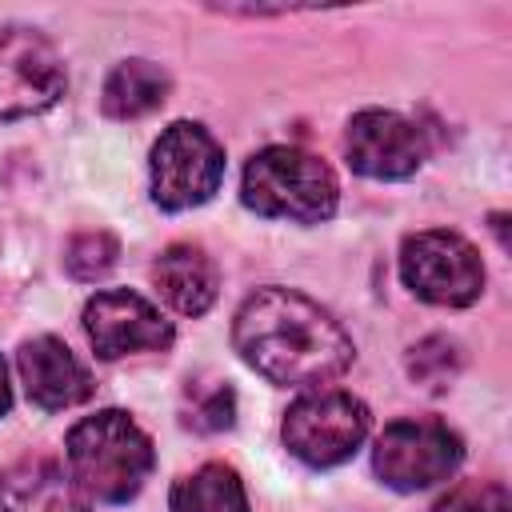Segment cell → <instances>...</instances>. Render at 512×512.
<instances>
[{
	"mask_svg": "<svg viewBox=\"0 0 512 512\" xmlns=\"http://www.w3.org/2000/svg\"><path fill=\"white\" fill-rule=\"evenodd\" d=\"M240 360L284 388H324L356 360L352 336L296 288H256L232 316Z\"/></svg>",
	"mask_w": 512,
	"mask_h": 512,
	"instance_id": "1",
	"label": "cell"
},
{
	"mask_svg": "<svg viewBox=\"0 0 512 512\" xmlns=\"http://www.w3.org/2000/svg\"><path fill=\"white\" fill-rule=\"evenodd\" d=\"M64 464L80 492L100 504H128L156 468L148 432L120 408H104L68 428Z\"/></svg>",
	"mask_w": 512,
	"mask_h": 512,
	"instance_id": "2",
	"label": "cell"
},
{
	"mask_svg": "<svg viewBox=\"0 0 512 512\" xmlns=\"http://www.w3.org/2000/svg\"><path fill=\"white\" fill-rule=\"evenodd\" d=\"M240 200L268 220L320 224L340 204V180L320 156L292 144H272L244 164Z\"/></svg>",
	"mask_w": 512,
	"mask_h": 512,
	"instance_id": "3",
	"label": "cell"
},
{
	"mask_svg": "<svg viewBox=\"0 0 512 512\" xmlns=\"http://www.w3.org/2000/svg\"><path fill=\"white\" fill-rule=\"evenodd\" d=\"M372 428V412L344 388H308L288 404L280 440L308 468H336L356 456Z\"/></svg>",
	"mask_w": 512,
	"mask_h": 512,
	"instance_id": "4",
	"label": "cell"
},
{
	"mask_svg": "<svg viewBox=\"0 0 512 512\" xmlns=\"http://www.w3.org/2000/svg\"><path fill=\"white\" fill-rule=\"evenodd\" d=\"M148 172H152V200L164 212H188L216 196L224 180V148L204 124L176 120L152 144Z\"/></svg>",
	"mask_w": 512,
	"mask_h": 512,
	"instance_id": "5",
	"label": "cell"
},
{
	"mask_svg": "<svg viewBox=\"0 0 512 512\" xmlns=\"http://www.w3.org/2000/svg\"><path fill=\"white\" fill-rule=\"evenodd\" d=\"M464 460V440L432 416H408L392 420L372 448L376 476L396 492H424L432 484H444Z\"/></svg>",
	"mask_w": 512,
	"mask_h": 512,
	"instance_id": "6",
	"label": "cell"
},
{
	"mask_svg": "<svg viewBox=\"0 0 512 512\" xmlns=\"http://www.w3.org/2000/svg\"><path fill=\"white\" fill-rule=\"evenodd\" d=\"M400 280L428 304L468 308L484 292V260L460 232L424 228L400 248Z\"/></svg>",
	"mask_w": 512,
	"mask_h": 512,
	"instance_id": "7",
	"label": "cell"
},
{
	"mask_svg": "<svg viewBox=\"0 0 512 512\" xmlns=\"http://www.w3.org/2000/svg\"><path fill=\"white\" fill-rule=\"evenodd\" d=\"M68 88L56 44L28 24H0V120L48 112Z\"/></svg>",
	"mask_w": 512,
	"mask_h": 512,
	"instance_id": "8",
	"label": "cell"
},
{
	"mask_svg": "<svg viewBox=\"0 0 512 512\" xmlns=\"http://www.w3.org/2000/svg\"><path fill=\"white\" fill-rule=\"evenodd\" d=\"M84 336L100 360H120L136 352H164L176 340L172 320L128 288H104L84 304Z\"/></svg>",
	"mask_w": 512,
	"mask_h": 512,
	"instance_id": "9",
	"label": "cell"
},
{
	"mask_svg": "<svg viewBox=\"0 0 512 512\" xmlns=\"http://www.w3.org/2000/svg\"><path fill=\"white\" fill-rule=\"evenodd\" d=\"M344 152L360 176L404 180L424 164L428 144H424V132L408 116L388 112V108H364L348 120Z\"/></svg>",
	"mask_w": 512,
	"mask_h": 512,
	"instance_id": "10",
	"label": "cell"
},
{
	"mask_svg": "<svg viewBox=\"0 0 512 512\" xmlns=\"http://www.w3.org/2000/svg\"><path fill=\"white\" fill-rule=\"evenodd\" d=\"M16 368H20V384H24L28 400L44 412H64V408H76L92 396L88 368L56 336L24 340L20 352H16Z\"/></svg>",
	"mask_w": 512,
	"mask_h": 512,
	"instance_id": "11",
	"label": "cell"
},
{
	"mask_svg": "<svg viewBox=\"0 0 512 512\" xmlns=\"http://www.w3.org/2000/svg\"><path fill=\"white\" fill-rule=\"evenodd\" d=\"M0 512H92V500L56 456H20L0 472Z\"/></svg>",
	"mask_w": 512,
	"mask_h": 512,
	"instance_id": "12",
	"label": "cell"
},
{
	"mask_svg": "<svg viewBox=\"0 0 512 512\" xmlns=\"http://www.w3.org/2000/svg\"><path fill=\"white\" fill-rule=\"evenodd\" d=\"M152 284L180 316H204L220 296V268L200 244H168L152 264Z\"/></svg>",
	"mask_w": 512,
	"mask_h": 512,
	"instance_id": "13",
	"label": "cell"
},
{
	"mask_svg": "<svg viewBox=\"0 0 512 512\" xmlns=\"http://www.w3.org/2000/svg\"><path fill=\"white\" fill-rule=\"evenodd\" d=\"M168 88H172V80L160 64H152L144 56H132V60H120L104 76L100 108L112 120H140V116L156 112L168 100Z\"/></svg>",
	"mask_w": 512,
	"mask_h": 512,
	"instance_id": "14",
	"label": "cell"
},
{
	"mask_svg": "<svg viewBox=\"0 0 512 512\" xmlns=\"http://www.w3.org/2000/svg\"><path fill=\"white\" fill-rule=\"evenodd\" d=\"M168 508L172 512H248V492L232 464L212 460L172 484Z\"/></svg>",
	"mask_w": 512,
	"mask_h": 512,
	"instance_id": "15",
	"label": "cell"
},
{
	"mask_svg": "<svg viewBox=\"0 0 512 512\" xmlns=\"http://www.w3.org/2000/svg\"><path fill=\"white\" fill-rule=\"evenodd\" d=\"M460 364H464V356L452 336H424L420 344L408 348V376L416 384H424L428 392H444L456 380Z\"/></svg>",
	"mask_w": 512,
	"mask_h": 512,
	"instance_id": "16",
	"label": "cell"
},
{
	"mask_svg": "<svg viewBox=\"0 0 512 512\" xmlns=\"http://www.w3.org/2000/svg\"><path fill=\"white\" fill-rule=\"evenodd\" d=\"M236 420V392L220 380L212 384H192L184 392V424L196 432H224Z\"/></svg>",
	"mask_w": 512,
	"mask_h": 512,
	"instance_id": "17",
	"label": "cell"
},
{
	"mask_svg": "<svg viewBox=\"0 0 512 512\" xmlns=\"http://www.w3.org/2000/svg\"><path fill=\"white\" fill-rule=\"evenodd\" d=\"M116 256H120L116 236H108V232H80L64 248V268H68L72 280L92 284V280H100V276H108L116 268Z\"/></svg>",
	"mask_w": 512,
	"mask_h": 512,
	"instance_id": "18",
	"label": "cell"
},
{
	"mask_svg": "<svg viewBox=\"0 0 512 512\" xmlns=\"http://www.w3.org/2000/svg\"><path fill=\"white\" fill-rule=\"evenodd\" d=\"M508 508L512 500L500 480H460L432 504V512H508Z\"/></svg>",
	"mask_w": 512,
	"mask_h": 512,
	"instance_id": "19",
	"label": "cell"
},
{
	"mask_svg": "<svg viewBox=\"0 0 512 512\" xmlns=\"http://www.w3.org/2000/svg\"><path fill=\"white\" fill-rule=\"evenodd\" d=\"M8 408H12V384H8V368L0 360V416H8Z\"/></svg>",
	"mask_w": 512,
	"mask_h": 512,
	"instance_id": "20",
	"label": "cell"
}]
</instances>
